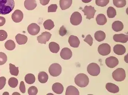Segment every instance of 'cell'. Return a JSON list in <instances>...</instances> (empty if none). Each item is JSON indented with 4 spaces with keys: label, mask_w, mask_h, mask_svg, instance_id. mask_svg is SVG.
<instances>
[{
    "label": "cell",
    "mask_w": 128,
    "mask_h": 95,
    "mask_svg": "<svg viewBox=\"0 0 128 95\" xmlns=\"http://www.w3.org/2000/svg\"><path fill=\"white\" fill-rule=\"evenodd\" d=\"M14 6V0H0V14H9L13 10Z\"/></svg>",
    "instance_id": "1"
},
{
    "label": "cell",
    "mask_w": 128,
    "mask_h": 95,
    "mask_svg": "<svg viewBox=\"0 0 128 95\" xmlns=\"http://www.w3.org/2000/svg\"><path fill=\"white\" fill-rule=\"evenodd\" d=\"M58 6L57 4H51L48 6V12H56Z\"/></svg>",
    "instance_id": "40"
},
{
    "label": "cell",
    "mask_w": 128,
    "mask_h": 95,
    "mask_svg": "<svg viewBox=\"0 0 128 95\" xmlns=\"http://www.w3.org/2000/svg\"><path fill=\"white\" fill-rule=\"evenodd\" d=\"M89 78L84 73H80L76 75L74 78V82L78 86L80 87H85L89 83Z\"/></svg>",
    "instance_id": "2"
},
{
    "label": "cell",
    "mask_w": 128,
    "mask_h": 95,
    "mask_svg": "<svg viewBox=\"0 0 128 95\" xmlns=\"http://www.w3.org/2000/svg\"><path fill=\"white\" fill-rule=\"evenodd\" d=\"M113 3L114 5L118 8H122L126 5V0H113Z\"/></svg>",
    "instance_id": "33"
},
{
    "label": "cell",
    "mask_w": 128,
    "mask_h": 95,
    "mask_svg": "<svg viewBox=\"0 0 128 95\" xmlns=\"http://www.w3.org/2000/svg\"><path fill=\"white\" fill-rule=\"evenodd\" d=\"M82 2L85 3H88L92 1V0H82Z\"/></svg>",
    "instance_id": "46"
},
{
    "label": "cell",
    "mask_w": 128,
    "mask_h": 95,
    "mask_svg": "<svg viewBox=\"0 0 128 95\" xmlns=\"http://www.w3.org/2000/svg\"><path fill=\"white\" fill-rule=\"evenodd\" d=\"M112 28L114 31L116 32H120L124 29V24L120 21H115L112 25Z\"/></svg>",
    "instance_id": "22"
},
{
    "label": "cell",
    "mask_w": 128,
    "mask_h": 95,
    "mask_svg": "<svg viewBox=\"0 0 128 95\" xmlns=\"http://www.w3.org/2000/svg\"><path fill=\"white\" fill-rule=\"evenodd\" d=\"M95 38L98 42H100L103 41L106 37V34L104 32L101 31H99L96 32L94 34Z\"/></svg>",
    "instance_id": "26"
},
{
    "label": "cell",
    "mask_w": 128,
    "mask_h": 95,
    "mask_svg": "<svg viewBox=\"0 0 128 95\" xmlns=\"http://www.w3.org/2000/svg\"><path fill=\"white\" fill-rule=\"evenodd\" d=\"M96 21L98 25L103 26L106 24L107 22V20L106 16L104 14H100L97 16L96 18Z\"/></svg>",
    "instance_id": "24"
},
{
    "label": "cell",
    "mask_w": 128,
    "mask_h": 95,
    "mask_svg": "<svg viewBox=\"0 0 128 95\" xmlns=\"http://www.w3.org/2000/svg\"><path fill=\"white\" fill-rule=\"evenodd\" d=\"M11 17L13 22L16 23H19L22 21L24 18V14L21 10H16L12 13Z\"/></svg>",
    "instance_id": "12"
},
{
    "label": "cell",
    "mask_w": 128,
    "mask_h": 95,
    "mask_svg": "<svg viewBox=\"0 0 128 95\" xmlns=\"http://www.w3.org/2000/svg\"><path fill=\"white\" fill-rule=\"evenodd\" d=\"M24 6L28 10H33L36 7L37 3L36 0H25Z\"/></svg>",
    "instance_id": "16"
},
{
    "label": "cell",
    "mask_w": 128,
    "mask_h": 95,
    "mask_svg": "<svg viewBox=\"0 0 128 95\" xmlns=\"http://www.w3.org/2000/svg\"><path fill=\"white\" fill-rule=\"evenodd\" d=\"M84 41L88 43L90 46H92L93 43V39L90 35H88L84 39Z\"/></svg>",
    "instance_id": "39"
},
{
    "label": "cell",
    "mask_w": 128,
    "mask_h": 95,
    "mask_svg": "<svg viewBox=\"0 0 128 95\" xmlns=\"http://www.w3.org/2000/svg\"><path fill=\"white\" fill-rule=\"evenodd\" d=\"M17 43L19 45L24 44L28 41V37L24 35L18 33L15 37Z\"/></svg>",
    "instance_id": "21"
},
{
    "label": "cell",
    "mask_w": 128,
    "mask_h": 95,
    "mask_svg": "<svg viewBox=\"0 0 128 95\" xmlns=\"http://www.w3.org/2000/svg\"><path fill=\"white\" fill-rule=\"evenodd\" d=\"M68 43L72 47L77 48L79 46L80 41L78 37L74 35H71L69 38Z\"/></svg>",
    "instance_id": "15"
},
{
    "label": "cell",
    "mask_w": 128,
    "mask_h": 95,
    "mask_svg": "<svg viewBox=\"0 0 128 95\" xmlns=\"http://www.w3.org/2000/svg\"><path fill=\"white\" fill-rule=\"evenodd\" d=\"M18 84V81L16 78L15 77H11L8 81V84L12 88H15L17 86Z\"/></svg>",
    "instance_id": "34"
},
{
    "label": "cell",
    "mask_w": 128,
    "mask_h": 95,
    "mask_svg": "<svg viewBox=\"0 0 128 95\" xmlns=\"http://www.w3.org/2000/svg\"><path fill=\"white\" fill-rule=\"evenodd\" d=\"M98 51L101 56H107L111 52V46L106 43L101 44L98 47Z\"/></svg>",
    "instance_id": "7"
},
{
    "label": "cell",
    "mask_w": 128,
    "mask_h": 95,
    "mask_svg": "<svg viewBox=\"0 0 128 95\" xmlns=\"http://www.w3.org/2000/svg\"><path fill=\"white\" fill-rule=\"evenodd\" d=\"M12 95H20V94L19 93H17V92H14V93H13L12 94Z\"/></svg>",
    "instance_id": "47"
},
{
    "label": "cell",
    "mask_w": 128,
    "mask_h": 95,
    "mask_svg": "<svg viewBox=\"0 0 128 95\" xmlns=\"http://www.w3.org/2000/svg\"><path fill=\"white\" fill-rule=\"evenodd\" d=\"M43 26L45 29L50 31L54 28V24L53 21L50 19H48L44 22Z\"/></svg>",
    "instance_id": "30"
},
{
    "label": "cell",
    "mask_w": 128,
    "mask_h": 95,
    "mask_svg": "<svg viewBox=\"0 0 128 95\" xmlns=\"http://www.w3.org/2000/svg\"><path fill=\"white\" fill-rule=\"evenodd\" d=\"M82 16L80 12H75L70 17V22L74 26H78L82 21Z\"/></svg>",
    "instance_id": "8"
},
{
    "label": "cell",
    "mask_w": 128,
    "mask_h": 95,
    "mask_svg": "<svg viewBox=\"0 0 128 95\" xmlns=\"http://www.w3.org/2000/svg\"><path fill=\"white\" fill-rule=\"evenodd\" d=\"M110 2V0H96V3L98 6L104 7L106 6Z\"/></svg>",
    "instance_id": "35"
},
{
    "label": "cell",
    "mask_w": 128,
    "mask_h": 95,
    "mask_svg": "<svg viewBox=\"0 0 128 95\" xmlns=\"http://www.w3.org/2000/svg\"><path fill=\"white\" fill-rule=\"evenodd\" d=\"M38 78L39 82L42 84H44L48 81V74L46 72L42 71L39 72Z\"/></svg>",
    "instance_id": "25"
},
{
    "label": "cell",
    "mask_w": 128,
    "mask_h": 95,
    "mask_svg": "<svg viewBox=\"0 0 128 95\" xmlns=\"http://www.w3.org/2000/svg\"><path fill=\"white\" fill-rule=\"evenodd\" d=\"M67 33V30H66V28L64 27V26L61 27L59 30V34L62 36H64L66 35Z\"/></svg>",
    "instance_id": "42"
},
{
    "label": "cell",
    "mask_w": 128,
    "mask_h": 95,
    "mask_svg": "<svg viewBox=\"0 0 128 95\" xmlns=\"http://www.w3.org/2000/svg\"><path fill=\"white\" fill-rule=\"evenodd\" d=\"M20 90L22 93L24 94L26 92V88L24 81H21L20 82L19 87Z\"/></svg>",
    "instance_id": "43"
},
{
    "label": "cell",
    "mask_w": 128,
    "mask_h": 95,
    "mask_svg": "<svg viewBox=\"0 0 128 95\" xmlns=\"http://www.w3.org/2000/svg\"><path fill=\"white\" fill-rule=\"evenodd\" d=\"M80 93L76 87L72 86L68 87L66 90V95H79Z\"/></svg>",
    "instance_id": "23"
},
{
    "label": "cell",
    "mask_w": 128,
    "mask_h": 95,
    "mask_svg": "<svg viewBox=\"0 0 128 95\" xmlns=\"http://www.w3.org/2000/svg\"><path fill=\"white\" fill-rule=\"evenodd\" d=\"M6 23V19L4 17L0 16V27L2 26Z\"/></svg>",
    "instance_id": "44"
},
{
    "label": "cell",
    "mask_w": 128,
    "mask_h": 95,
    "mask_svg": "<svg viewBox=\"0 0 128 95\" xmlns=\"http://www.w3.org/2000/svg\"><path fill=\"white\" fill-rule=\"evenodd\" d=\"M5 47L9 51H12L16 47V44L13 40H9L5 43Z\"/></svg>",
    "instance_id": "29"
},
{
    "label": "cell",
    "mask_w": 128,
    "mask_h": 95,
    "mask_svg": "<svg viewBox=\"0 0 128 95\" xmlns=\"http://www.w3.org/2000/svg\"><path fill=\"white\" fill-rule=\"evenodd\" d=\"M8 37V34L4 30H0V41L5 40Z\"/></svg>",
    "instance_id": "38"
},
{
    "label": "cell",
    "mask_w": 128,
    "mask_h": 95,
    "mask_svg": "<svg viewBox=\"0 0 128 95\" xmlns=\"http://www.w3.org/2000/svg\"><path fill=\"white\" fill-rule=\"evenodd\" d=\"M113 39L116 42L125 43L128 41V36L127 35H125L123 33L115 34L113 37Z\"/></svg>",
    "instance_id": "14"
},
{
    "label": "cell",
    "mask_w": 128,
    "mask_h": 95,
    "mask_svg": "<svg viewBox=\"0 0 128 95\" xmlns=\"http://www.w3.org/2000/svg\"><path fill=\"white\" fill-rule=\"evenodd\" d=\"M3 95H9V94L8 92H4V93L3 94Z\"/></svg>",
    "instance_id": "48"
},
{
    "label": "cell",
    "mask_w": 128,
    "mask_h": 95,
    "mask_svg": "<svg viewBox=\"0 0 128 95\" xmlns=\"http://www.w3.org/2000/svg\"><path fill=\"white\" fill-rule=\"evenodd\" d=\"M106 89L108 91L112 93H116L119 91V88L118 86L112 83H107Z\"/></svg>",
    "instance_id": "19"
},
{
    "label": "cell",
    "mask_w": 128,
    "mask_h": 95,
    "mask_svg": "<svg viewBox=\"0 0 128 95\" xmlns=\"http://www.w3.org/2000/svg\"><path fill=\"white\" fill-rule=\"evenodd\" d=\"M6 79L4 77H0V90L2 89L6 84Z\"/></svg>",
    "instance_id": "41"
},
{
    "label": "cell",
    "mask_w": 128,
    "mask_h": 95,
    "mask_svg": "<svg viewBox=\"0 0 128 95\" xmlns=\"http://www.w3.org/2000/svg\"><path fill=\"white\" fill-rule=\"evenodd\" d=\"M60 56L64 60H69L72 57V51L67 47L63 48L60 52Z\"/></svg>",
    "instance_id": "13"
},
{
    "label": "cell",
    "mask_w": 128,
    "mask_h": 95,
    "mask_svg": "<svg viewBox=\"0 0 128 95\" xmlns=\"http://www.w3.org/2000/svg\"><path fill=\"white\" fill-rule=\"evenodd\" d=\"M107 14L109 18H113L116 15V10L112 7H110L108 8Z\"/></svg>",
    "instance_id": "32"
},
{
    "label": "cell",
    "mask_w": 128,
    "mask_h": 95,
    "mask_svg": "<svg viewBox=\"0 0 128 95\" xmlns=\"http://www.w3.org/2000/svg\"><path fill=\"white\" fill-rule=\"evenodd\" d=\"M112 77L116 81H123L126 77L125 70L122 68H118L112 72Z\"/></svg>",
    "instance_id": "3"
},
{
    "label": "cell",
    "mask_w": 128,
    "mask_h": 95,
    "mask_svg": "<svg viewBox=\"0 0 128 95\" xmlns=\"http://www.w3.org/2000/svg\"><path fill=\"white\" fill-rule=\"evenodd\" d=\"M52 34L48 32H44L42 33L40 35L37 37V40L40 44H46V42L49 41L51 38Z\"/></svg>",
    "instance_id": "9"
},
{
    "label": "cell",
    "mask_w": 128,
    "mask_h": 95,
    "mask_svg": "<svg viewBox=\"0 0 128 95\" xmlns=\"http://www.w3.org/2000/svg\"><path fill=\"white\" fill-rule=\"evenodd\" d=\"M40 26L36 23H32L30 24L27 28L28 32L32 35H36L40 32Z\"/></svg>",
    "instance_id": "11"
},
{
    "label": "cell",
    "mask_w": 128,
    "mask_h": 95,
    "mask_svg": "<svg viewBox=\"0 0 128 95\" xmlns=\"http://www.w3.org/2000/svg\"><path fill=\"white\" fill-rule=\"evenodd\" d=\"M28 94L29 95H36L38 93V89L36 87L32 86L28 89Z\"/></svg>",
    "instance_id": "37"
},
{
    "label": "cell",
    "mask_w": 128,
    "mask_h": 95,
    "mask_svg": "<svg viewBox=\"0 0 128 95\" xmlns=\"http://www.w3.org/2000/svg\"><path fill=\"white\" fill-rule=\"evenodd\" d=\"M48 72L52 76H58L62 73V66L59 63H52L48 68Z\"/></svg>",
    "instance_id": "4"
},
{
    "label": "cell",
    "mask_w": 128,
    "mask_h": 95,
    "mask_svg": "<svg viewBox=\"0 0 128 95\" xmlns=\"http://www.w3.org/2000/svg\"><path fill=\"white\" fill-rule=\"evenodd\" d=\"M126 49L124 45L121 44H116L114 47V51L118 55H122L126 53Z\"/></svg>",
    "instance_id": "17"
},
{
    "label": "cell",
    "mask_w": 128,
    "mask_h": 95,
    "mask_svg": "<svg viewBox=\"0 0 128 95\" xmlns=\"http://www.w3.org/2000/svg\"><path fill=\"white\" fill-rule=\"evenodd\" d=\"M105 63L109 68H114L118 64L119 61L118 59L115 57L111 56L106 59Z\"/></svg>",
    "instance_id": "10"
},
{
    "label": "cell",
    "mask_w": 128,
    "mask_h": 95,
    "mask_svg": "<svg viewBox=\"0 0 128 95\" xmlns=\"http://www.w3.org/2000/svg\"><path fill=\"white\" fill-rule=\"evenodd\" d=\"M41 4L43 5H46L48 4L50 0H39Z\"/></svg>",
    "instance_id": "45"
},
{
    "label": "cell",
    "mask_w": 128,
    "mask_h": 95,
    "mask_svg": "<svg viewBox=\"0 0 128 95\" xmlns=\"http://www.w3.org/2000/svg\"><path fill=\"white\" fill-rule=\"evenodd\" d=\"M10 72L12 75L14 76H18L19 74V68L18 67H16L14 65L10 63Z\"/></svg>",
    "instance_id": "31"
},
{
    "label": "cell",
    "mask_w": 128,
    "mask_h": 95,
    "mask_svg": "<svg viewBox=\"0 0 128 95\" xmlns=\"http://www.w3.org/2000/svg\"><path fill=\"white\" fill-rule=\"evenodd\" d=\"M52 90L55 93L58 94H61L63 92L64 87L61 83L56 82L52 86Z\"/></svg>",
    "instance_id": "18"
},
{
    "label": "cell",
    "mask_w": 128,
    "mask_h": 95,
    "mask_svg": "<svg viewBox=\"0 0 128 95\" xmlns=\"http://www.w3.org/2000/svg\"><path fill=\"white\" fill-rule=\"evenodd\" d=\"M50 51L53 53H57L60 51L59 45L56 42H50L48 45Z\"/></svg>",
    "instance_id": "27"
},
{
    "label": "cell",
    "mask_w": 128,
    "mask_h": 95,
    "mask_svg": "<svg viewBox=\"0 0 128 95\" xmlns=\"http://www.w3.org/2000/svg\"><path fill=\"white\" fill-rule=\"evenodd\" d=\"M24 80L28 84H32L36 81V77L33 74H28L25 75Z\"/></svg>",
    "instance_id": "28"
},
{
    "label": "cell",
    "mask_w": 128,
    "mask_h": 95,
    "mask_svg": "<svg viewBox=\"0 0 128 95\" xmlns=\"http://www.w3.org/2000/svg\"><path fill=\"white\" fill-rule=\"evenodd\" d=\"M87 71L90 75L97 76L100 73V67L97 63H92L88 65Z\"/></svg>",
    "instance_id": "5"
},
{
    "label": "cell",
    "mask_w": 128,
    "mask_h": 95,
    "mask_svg": "<svg viewBox=\"0 0 128 95\" xmlns=\"http://www.w3.org/2000/svg\"><path fill=\"white\" fill-rule=\"evenodd\" d=\"M7 56L6 54L2 52H0V65H2L6 63Z\"/></svg>",
    "instance_id": "36"
},
{
    "label": "cell",
    "mask_w": 128,
    "mask_h": 95,
    "mask_svg": "<svg viewBox=\"0 0 128 95\" xmlns=\"http://www.w3.org/2000/svg\"><path fill=\"white\" fill-rule=\"evenodd\" d=\"M82 11L84 12V15L86 16V19L89 20L94 18L95 14L96 11L94 7L91 5H86L84 9H82Z\"/></svg>",
    "instance_id": "6"
},
{
    "label": "cell",
    "mask_w": 128,
    "mask_h": 95,
    "mask_svg": "<svg viewBox=\"0 0 128 95\" xmlns=\"http://www.w3.org/2000/svg\"><path fill=\"white\" fill-rule=\"evenodd\" d=\"M72 0H60V5L62 10L68 9L72 5Z\"/></svg>",
    "instance_id": "20"
}]
</instances>
